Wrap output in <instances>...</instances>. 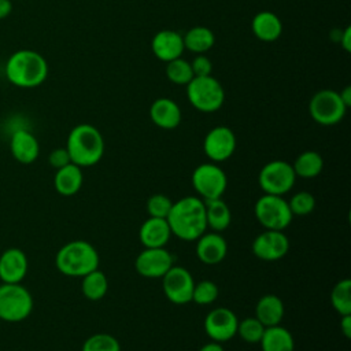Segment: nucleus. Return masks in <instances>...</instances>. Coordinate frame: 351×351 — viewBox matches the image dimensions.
Instances as JSON below:
<instances>
[{
	"instance_id": "nucleus-1",
	"label": "nucleus",
	"mask_w": 351,
	"mask_h": 351,
	"mask_svg": "<svg viewBox=\"0 0 351 351\" xmlns=\"http://www.w3.org/2000/svg\"><path fill=\"white\" fill-rule=\"evenodd\" d=\"M166 219L173 236L184 241H196L207 232L204 200L199 196H185L174 202Z\"/></svg>"
},
{
	"instance_id": "nucleus-2",
	"label": "nucleus",
	"mask_w": 351,
	"mask_h": 351,
	"mask_svg": "<svg viewBox=\"0 0 351 351\" xmlns=\"http://www.w3.org/2000/svg\"><path fill=\"white\" fill-rule=\"evenodd\" d=\"M66 149L71 163L80 167H90L103 158L104 140L97 128L89 123H81L74 126L69 133Z\"/></svg>"
},
{
	"instance_id": "nucleus-3",
	"label": "nucleus",
	"mask_w": 351,
	"mask_h": 351,
	"mask_svg": "<svg viewBox=\"0 0 351 351\" xmlns=\"http://www.w3.org/2000/svg\"><path fill=\"white\" fill-rule=\"evenodd\" d=\"M48 74L45 59L36 51L21 49L14 52L5 64L10 82L22 88H33L44 82Z\"/></svg>"
},
{
	"instance_id": "nucleus-4",
	"label": "nucleus",
	"mask_w": 351,
	"mask_h": 351,
	"mask_svg": "<svg viewBox=\"0 0 351 351\" xmlns=\"http://www.w3.org/2000/svg\"><path fill=\"white\" fill-rule=\"evenodd\" d=\"M100 256L97 250L85 240H73L60 247L55 265L58 270L69 277H84L99 267Z\"/></svg>"
},
{
	"instance_id": "nucleus-5",
	"label": "nucleus",
	"mask_w": 351,
	"mask_h": 351,
	"mask_svg": "<svg viewBox=\"0 0 351 351\" xmlns=\"http://www.w3.org/2000/svg\"><path fill=\"white\" fill-rule=\"evenodd\" d=\"M186 96L189 103L202 112H214L219 110L225 100L222 85L211 75L193 77L186 84Z\"/></svg>"
},
{
	"instance_id": "nucleus-6",
	"label": "nucleus",
	"mask_w": 351,
	"mask_h": 351,
	"mask_svg": "<svg viewBox=\"0 0 351 351\" xmlns=\"http://www.w3.org/2000/svg\"><path fill=\"white\" fill-rule=\"evenodd\" d=\"M258 222L270 230H284L293 219L288 200L284 196L263 193L254 206Z\"/></svg>"
},
{
	"instance_id": "nucleus-7",
	"label": "nucleus",
	"mask_w": 351,
	"mask_h": 351,
	"mask_svg": "<svg viewBox=\"0 0 351 351\" xmlns=\"http://www.w3.org/2000/svg\"><path fill=\"white\" fill-rule=\"evenodd\" d=\"M33 298L30 292L18 284L0 285V318L8 322H19L30 315Z\"/></svg>"
},
{
	"instance_id": "nucleus-8",
	"label": "nucleus",
	"mask_w": 351,
	"mask_h": 351,
	"mask_svg": "<svg viewBox=\"0 0 351 351\" xmlns=\"http://www.w3.org/2000/svg\"><path fill=\"white\" fill-rule=\"evenodd\" d=\"M191 182L202 200L222 197L228 188L226 173L214 162L202 163L195 167Z\"/></svg>"
},
{
	"instance_id": "nucleus-9",
	"label": "nucleus",
	"mask_w": 351,
	"mask_h": 351,
	"mask_svg": "<svg viewBox=\"0 0 351 351\" xmlns=\"http://www.w3.org/2000/svg\"><path fill=\"white\" fill-rule=\"evenodd\" d=\"M295 181L296 174L292 165L281 159L267 162L258 174V184L261 189L263 193L269 195L284 196L293 188Z\"/></svg>"
},
{
	"instance_id": "nucleus-10",
	"label": "nucleus",
	"mask_w": 351,
	"mask_h": 351,
	"mask_svg": "<svg viewBox=\"0 0 351 351\" xmlns=\"http://www.w3.org/2000/svg\"><path fill=\"white\" fill-rule=\"evenodd\" d=\"M311 118L324 126L339 123L347 111L346 104L340 99L339 92L330 89H322L317 92L308 104Z\"/></svg>"
},
{
	"instance_id": "nucleus-11",
	"label": "nucleus",
	"mask_w": 351,
	"mask_h": 351,
	"mask_svg": "<svg viewBox=\"0 0 351 351\" xmlns=\"http://www.w3.org/2000/svg\"><path fill=\"white\" fill-rule=\"evenodd\" d=\"M195 280L191 271L182 266L173 265L162 277L163 293L173 304H186L192 302Z\"/></svg>"
},
{
	"instance_id": "nucleus-12",
	"label": "nucleus",
	"mask_w": 351,
	"mask_h": 351,
	"mask_svg": "<svg viewBox=\"0 0 351 351\" xmlns=\"http://www.w3.org/2000/svg\"><path fill=\"white\" fill-rule=\"evenodd\" d=\"M239 318L233 310L228 307L213 308L203 321L206 335L217 343H225L237 335Z\"/></svg>"
},
{
	"instance_id": "nucleus-13",
	"label": "nucleus",
	"mask_w": 351,
	"mask_h": 351,
	"mask_svg": "<svg viewBox=\"0 0 351 351\" xmlns=\"http://www.w3.org/2000/svg\"><path fill=\"white\" fill-rule=\"evenodd\" d=\"M174 265V255L165 247L144 248L134 261L136 271L145 278H162Z\"/></svg>"
},
{
	"instance_id": "nucleus-14",
	"label": "nucleus",
	"mask_w": 351,
	"mask_h": 351,
	"mask_svg": "<svg viewBox=\"0 0 351 351\" xmlns=\"http://www.w3.org/2000/svg\"><path fill=\"white\" fill-rule=\"evenodd\" d=\"M251 250L258 259L274 262L282 259L288 254L289 240L284 230L265 229L254 239Z\"/></svg>"
},
{
	"instance_id": "nucleus-15",
	"label": "nucleus",
	"mask_w": 351,
	"mask_h": 351,
	"mask_svg": "<svg viewBox=\"0 0 351 351\" xmlns=\"http://www.w3.org/2000/svg\"><path fill=\"white\" fill-rule=\"evenodd\" d=\"M236 149V136L228 126L213 128L203 140V151L206 156L214 162L221 163L228 160Z\"/></svg>"
},
{
	"instance_id": "nucleus-16",
	"label": "nucleus",
	"mask_w": 351,
	"mask_h": 351,
	"mask_svg": "<svg viewBox=\"0 0 351 351\" xmlns=\"http://www.w3.org/2000/svg\"><path fill=\"white\" fill-rule=\"evenodd\" d=\"M196 255L206 265H218L228 255V243L218 232H204L196 240Z\"/></svg>"
},
{
	"instance_id": "nucleus-17",
	"label": "nucleus",
	"mask_w": 351,
	"mask_h": 351,
	"mask_svg": "<svg viewBox=\"0 0 351 351\" xmlns=\"http://www.w3.org/2000/svg\"><path fill=\"white\" fill-rule=\"evenodd\" d=\"M171 236L173 233L166 218L148 217L138 229V239L144 248L166 247Z\"/></svg>"
},
{
	"instance_id": "nucleus-18",
	"label": "nucleus",
	"mask_w": 351,
	"mask_h": 351,
	"mask_svg": "<svg viewBox=\"0 0 351 351\" xmlns=\"http://www.w3.org/2000/svg\"><path fill=\"white\" fill-rule=\"evenodd\" d=\"M27 273V258L19 248H8L0 256V280L7 284L21 282Z\"/></svg>"
},
{
	"instance_id": "nucleus-19",
	"label": "nucleus",
	"mask_w": 351,
	"mask_h": 351,
	"mask_svg": "<svg viewBox=\"0 0 351 351\" xmlns=\"http://www.w3.org/2000/svg\"><path fill=\"white\" fill-rule=\"evenodd\" d=\"M151 48L154 55L166 63L173 59L181 58L185 49L182 36L174 30L158 32L152 38Z\"/></svg>"
},
{
	"instance_id": "nucleus-20",
	"label": "nucleus",
	"mask_w": 351,
	"mask_h": 351,
	"mask_svg": "<svg viewBox=\"0 0 351 351\" xmlns=\"http://www.w3.org/2000/svg\"><path fill=\"white\" fill-rule=\"evenodd\" d=\"M149 118L160 129H174L181 122V110L171 99L159 97L149 107Z\"/></svg>"
},
{
	"instance_id": "nucleus-21",
	"label": "nucleus",
	"mask_w": 351,
	"mask_h": 351,
	"mask_svg": "<svg viewBox=\"0 0 351 351\" xmlns=\"http://www.w3.org/2000/svg\"><path fill=\"white\" fill-rule=\"evenodd\" d=\"M12 156L21 163H33L38 154L40 145L37 138L26 129H16L11 136L10 143Z\"/></svg>"
},
{
	"instance_id": "nucleus-22",
	"label": "nucleus",
	"mask_w": 351,
	"mask_h": 351,
	"mask_svg": "<svg viewBox=\"0 0 351 351\" xmlns=\"http://www.w3.org/2000/svg\"><path fill=\"white\" fill-rule=\"evenodd\" d=\"M285 315V306L281 298L273 293L263 295L255 307V317L263 324L265 328L280 325Z\"/></svg>"
},
{
	"instance_id": "nucleus-23",
	"label": "nucleus",
	"mask_w": 351,
	"mask_h": 351,
	"mask_svg": "<svg viewBox=\"0 0 351 351\" xmlns=\"http://www.w3.org/2000/svg\"><path fill=\"white\" fill-rule=\"evenodd\" d=\"M81 169L82 167L74 163H69L58 169L53 177V185L56 192L62 196H73L78 193L84 182V174Z\"/></svg>"
},
{
	"instance_id": "nucleus-24",
	"label": "nucleus",
	"mask_w": 351,
	"mask_h": 351,
	"mask_svg": "<svg viewBox=\"0 0 351 351\" xmlns=\"http://www.w3.org/2000/svg\"><path fill=\"white\" fill-rule=\"evenodd\" d=\"M259 344L262 351H295V339L281 324L265 328Z\"/></svg>"
},
{
	"instance_id": "nucleus-25",
	"label": "nucleus",
	"mask_w": 351,
	"mask_h": 351,
	"mask_svg": "<svg viewBox=\"0 0 351 351\" xmlns=\"http://www.w3.org/2000/svg\"><path fill=\"white\" fill-rule=\"evenodd\" d=\"M204 208H206L207 228L218 233L229 228L232 222V211L228 203L222 197L204 200Z\"/></svg>"
},
{
	"instance_id": "nucleus-26",
	"label": "nucleus",
	"mask_w": 351,
	"mask_h": 351,
	"mask_svg": "<svg viewBox=\"0 0 351 351\" xmlns=\"http://www.w3.org/2000/svg\"><path fill=\"white\" fill-rule=\"evenodd\" d=\"M254 34L262 41H274L282 32L280 18L270 11L258 12L251 23Z\"/></svg>"
},
{
	"instance_id": "nucleus-27",
	"label": "nucleus",
	"mask_w": 351,
	"mask_h": 351,
	"mask_svg": "<svg viewBox=\"0 0 351 351\" xmlns=\"http://www.w3.org/2000/svg\"><path fill=\"white\" fill-rule=\"evenodd\" d=\"M292 169L296 177L314 178L318 174H321L324 169V159L321 154H318L317 151L308 149L296 156V159L292 163Z\"/></svg>"
},
{
	"instance_id": "nucleus-28",
	"label": "nucleus",
	"mask_w": 351,
	"mask_h": 351,
	"mask_svg": "<svg viewBox=\"0 0 351 351\" xmlns=\"http://www.w3.org/2000/svg\"><path fill=\"white\" fill-rule=\"evenodd\" d=\"M81 278V291L86 299L97 302L106 296L108 291V278L101 270H99V267Z\"/></svg>"
},
{
	"instance_id": "nucleus-29",
	"label": "nucleus",
	"mask_w": 351,
	"mask_h": 351,
	"mask_svg": "<svg viewBox=\"0 0 351 351\" xmlns=\"http://www.w3.org/2000/svg\"><path fill=\"white\" fill-rule=\"evenodd\" d=\"M184 47L195 53H203L208 51L214 43L215 37L214 33L204 26H195L186 32L185 36H182Z\"/></svg>"
},
{
	"instance_id": "nucleus-30",
	"label": "nucleus",
	"mask_w": 351,
	"mask_h": 351,
	"mask_svg": "<svg viewBox=\"0 0 351 351\" xmlns=\"http://www.w3.org/2000/svg\"><path fill=\"white\" fill-rule=\"evenodd\" d=\"M330 303L339 315L351 314V280L343 278L335 284L330 292Z\"/></svg>"
},
{
	"instance_id": "nucleus-31",
	"label": "nucleus",
	"mask_w": 351,
	"mask_h": 351,
	"mask_svg": "<svg viewBox=\"0 0 351 351\" xmlns=\"http://www.w3.org/2000/svg\"><path fill=\"white\" fill-rule=\"evenodd\" d=\"M166 75L171 82L178 85H186L195 77L191 63L182 58H177L167 62Z\"/></svg>"
},
{
	"instance_id": "nucleus-32",
	"label": "nucleus",
	"mask_w": 351,
	"mask_h": 351,
	"mask_svg": "<svg viewBox=\"0 0 351 351\" xmlns=\"http://www.w3.org/2000/svg\"><path fill=\"white\" fill-rule=\"evenodd\" d=\"M81 351H121V344L110 333H95L84 341Z\"/></svg>"
},
{
	"instance_id": "nucleus-33",
	"label": "nucleus",
	"mask_w": 351,
	"mask_h": 351,
	"mask_svg": "<svg viewBox=\"0 0 351 351\" xmlns=\"http://www.w3.org/2000/svg\"><path fill=\"white\" fill-rule=\"evenodd\" d=\"M219 296L218 285L211 280H202L195 282L192 292V302L200 306H208L214 303Z\"/></svg>"
},
{
	"instance_id": "nucleus-34",
	"label": "nucleus",
	"mask_w": 351,
	"mask_h": 351,
	"mask_svg": "<svg viewBox=\"0 0 351 351\" xmlns=\"http://www.w3.org/2000/svg\"><path fill=\"white\" fill-rule=\"evenodd\" d=\"M263 332L265 326L256 317H247L239 321L237 336H240L245 343H259Z\"/></svg>"
},
{
	"instance_id": "nucleus-35",
	"label": "nucleus",
	"mask_w": 351,
	"mask_h": 351,
	"mask_svg": "<svg viewBox=\"0 0 351 351\" xmlns=\"http://www.w3.org/2000/svg\"><path fill=\"white\" fill-rule=\"evenodd\" d=\"M288 204L293 217H304L314 211L317 202L313 193L307 191H299L292 195V197L288 200Z\"/></svg>"
},
{
	"instance_id": "nucleus-36",
	"label": "nucleus",
	"mask_w": 351,
	"mask_h": 351,
	"mask_svg": "<svg viewBox=\"0 0 351 351\" xmlns=\"http://www.w3.org/2000/svg\"><path fill=\"white\" fill-rule=\"evenodd\" d=\"M173 203L174 202L169 196L163 193H154L147 200V213L149 217L167 218Z\"/></svg>"
},
{
	"instance_id": "nucleus-37",
	"label": "nucleus",
	"mask_w": 351,
	"mask_h": 351,
	"mask_svg": "<svg viewBox=\"0 0 351 351\" xmlns=\"http://www.w3.org/2000/svg\"><path fill=\"white\" fill-rule=\"evenodd\" d=\"M191 67H192V71H193V75H195V77L211 75L213 66H211L210 59H208L207 56H204V55H197V56L192 60Z\"/></svg>"
},
{
	"instance_id": "nucleus-38",
	"label": "nucleus",
	"mask_w": 351,
	"mask_h": 351,
	"mask_svg": "<svg viewBox=\"0 0 351 351\" xmlns=\"http://www.w3.org/2000/svg\"><path fill=\"white\" fill-rule=\"evenodd\" d=\"M48 162L49 165L53 167V169H60L69 163H71V159H70V155L67 152L66 148H56L53 149L51 154H49V158H48Z\"/></svg>"
},
{
	"instance_id": "nucleus-39",
	"label": "nucleus",
	"mask_w": 351,
	"mask_h": 351,
	"mask_svg": "<svg viewBox=\"0 0 351 351\" xmlns=\"http://www.w3.org/2000/svg\"><path fill=\"white\" fill-rule=\"evenodd\" d=\"M340 329L347 339L351 337V314L340 315Z\"/></svg>"
},
{
	"instance_id": "nucleus-40",
	"label": "nucleus",
	"mask_w": 351,
	"mask_h": 351,
	"mask_svg": "<svg viewBox=\"0 0 351 351\" xmlns=\"http://www.w3.org/2000/svg\"><path fill=\"white\" fill-rule=\"evenodd\" d=\"M341 47L350 52L351 51V27H346L344 32L340 33V38H339Z\"/></svg>"
},
{
	"instance_id": "nucleus-41",
	"label": "nucleus",
	"mask_w": 351,
	"mask_h": 351,
	"mask_svg": "<svg viewBox=\"0 0 351 351\" xmlns=\"http://www.w3.org/2000/svg\"><path fill=\"white\" fill-rule=\"evenodd\" d=\"M12 10V4L10 0H0V19L10 15Z\"/></svg>"
},
{
	"instance_id": "nucleus-42",
	"label": "nucleus",
	"mask_w": 351,
	"mask_h": 351,
	"mask_svg": "<svg viewBox=\"0 0 351 351\" xmlns=\"http://www.w3.org/2000/svg\"><path fill=\"white\" fill-rule=\"evenodd\" d=\"M199 351H225L223 347L221 346V343H217V341H210V343H206L203 344Z\"/></svg>"
},
{
	"instance_id": "nucleus-43",
	"label": "nucleus",
	"mask_w": 351,
	"mask_h": 351,
	"mask_svg": "<svg viewBox=\"0 0 351 351\" xmlns=\"http://www.w3.org/2000/svg\"><path fill=\"white\" fill-rule=\"evenodd\" d=\"M339 95H340V99L343 100V103L346 104V107L348 108L351 106V86H346Z\"/></svg>"
}]
</instances>
